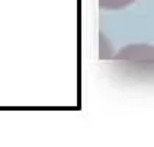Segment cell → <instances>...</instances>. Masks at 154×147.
Masks as SVG:
<instances>
[{
    "mask_svg": "<svg viewBox=\"0 0 154 147\" xmlns=\"http://www.w3.org/2000/svg\"><path fill=\"white\" fill-rule=\"evenodd\" d=\"M116 60L154 61V47L148 44H129L115 54Z\"/></svg>",
    "mask_w": 154,
    "mask_h": 147,
    "instance_id": "cell-1",
    "label": "cell"
},
{
    "mask_svg": "<svg viewBox=\"0 0 154 147\" xmlns=\"http://www.w3.org/2000/svg\"><path fill=\"white\" fill-rule=\"evenodd\" d=\"M135 0H99V6L103 10H119L129 6Z\"/></svg>",
    "mask_w": 154,
    "mask_h": 147,
    "instance_id": "cell-2",
    "label": "cell"
}]
</instances>
